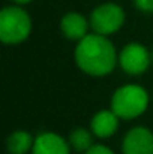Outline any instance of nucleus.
<instances>
[{
	"mask_svg": "<svg viewBox=\"0 0 153 154\" xmlns=\"http://www.w3.org/2000/svg\"><path fill=\"white\" fill-rule=\"evenodd\" d=\"M75 61L78 67L92 75L104 76L113 72L117 63L114 45L99 33L86 35L75 48Z\"/></svg>",
	"mask_w": 153,
	"mask_h": 154,
	"instance_id": "obj_1",
	"label": "nucleus"
},
{
	"mask_svg": "<svg viewBox=\"0 0 153 154\" xmlns=\"http://www.w3.org/2000/svg\"><path fill=\"white\" fill-rule=\"evenodd\" d=\"M149 106L147 91L137 84H128L117 88L111 99V109L122 120L140 117Z\"/></svg>",
	"mask_w": 153,
	"mask_h": 154,
	"instance_id": "obj_2",
	"label": "nucleus"
},
{
	"mask_svg": "<svg viewBox=\"0 0 153 154\" xmlns=\"http://www.w3.org/2000/svg\"><path fill=\"white\" fill-rule=\"evenodd\" d=\"M32 30L29 14L20 6H6L0 12V39L6 45L24 42Z\"/></svg>",
	"mask_w": 153,
	"mask_h": 154,
	"instance_id": "obj_3",
	"label": "nucleus"
},
{
	"mask_svg": "<svg viewBox=\"0 0 153 154\" xmlns=\"http://www.w3.org/2000/svg\"><path fill=\"white\" fill-rule=\"evenodd\" d=\"M125 23V12L116 3H102L92 11L90 27L104 36L116 33Z\"/></svg>",
	"mask_w": 153,
	"mask_h": 154,
	"instance_id": "obj_4",
	"label": "nucleus"
},
{
	"mask_svg": "<svg viewBox=\"0 0 153 154\" xmlns=\"http://www.w3.org/2000/svg\"><path fill=\"white\" fill-rule=\"evenodd\" d=\"M119 61L122 69L129 75H141L144 73L152 61V54L137 42L128 44L119 55Z\"/></svg>",
	"mask_w": 153,
	"mask_h": 154,
	"instance_id": "obj_5",
	"label": "nucleus"
},
{
	"mask_svg": "<svg viewBox=\"0 0 153 154\" xmlns=\"http://www.w3.org/2000/svg\"><path fill=\"white\" fill-rule=\"evenodd\" d=\"M123 154H153V133L147 127L131 129L122 144Z\"/></svg>",
	"mask_w": 153,
	"mask_h": 154,
	"instance_id": "obj_6",
	"label": "nucleus"
},
{
	"mask_svg": "<svg viewBox=\"0 0 153 154\" xmlns=\"http://www.w3.org/2000/svg\"><path fill=\"white\" fill-rule=\"evenodd\" d=\"M71 145L57 133L45 132L36 136L32 154H71Z\"/></svg>",
	"mask_w": 153,
	"mask_h": 154,
	"instance_id": "obj_7",
	"label": "nucleus"
},
{
	"mask_svg": "<svg viewBox=\"0 0 153 154\" xmlns=\"http://www.w3.org/2000/svg\"><path fill=\"white\" fill-rule=\"evenodd\" d=\"M90 127H92L93 135H96L98 138H110L111 135L116 133L119 127V117L113 109L99 111L93 115Z\"/></svg>",
	"mask_w": 153,
	"mask_h": 154,
	"instance_id": "obj_8",
	"label": "nucleus"
},
{
	"mask_svg": "<svg viewBox=\"0 0 153 154\" xmlns=\"http://www.w3.org/2000/svg\"><path fill=\"white\" fill-rule=\"evenodd\" d=\"M87 20L78 12H69L60 21V29L63 35L71 41H81L87 35Z\"/></svg>",
	"mask_w": 153,
	"mask_h": 154,
	"instance_id": "obj_9",
	"label": "nucleus"
},
{
	"mask_svg": "<svg viewBox=\"0 0 153 154\" xmlns=\"http://www.w3.org/2000/svg\"><path fill=\"white\" fill-rule=\"evenodd\" d=\"M33 144H35V139L32 138L29 132H24V130L14 132L6 139V148L9 154H27L29 151H32Z\"/></svg>",
	"mask_w": 153,
	"mask_h": 154,
	"instance_id": "obj_10",
	"label": "nucleus"
},
{
	"mask_svg": "<svg viewBox=\"0 0 153 154\" xmlns=\"http://www.w3.org/2000/svg\"><path fill=\"white\" fill-rule=\"evenodd\" d=\"M69 145L77 151V153H86L92 145H93V138L90 132H87L83 127L75 129L69 135Z\"/></svg>",
	"mask_w": 153,
	"mask_h": 154,
	"instance_id": "obj_11",
	"label": "nucleus"
},
{
	"mask_svg": "<svg viewBox=\"0 0 153 154\" xmlns=\"http://www.w3.org/2000/svg\"><path fill=\"white\" fill-rule=\"evenodd\" d=\"M84 154H114L111 148L105 147V145H101V144H96V145H92Z\"/></svg>",
	"mask_w": 153,
	"mask_h": 154,
	"instance_id": "obj_12",
	"label": "nucleus"
},
{
	"mask_svg": "<svg viewBox=\"0 0 153 154\" xmlns=\"http://www.w3.org/2000/svg\"><path fill=\"white\" fill-rule=\"evenodd\" d=\"M135 6L143 12H153V0H134Z\"/></svg>",
	"mask_w": 153,
	"mask_h": 154,
	"instance_id": "obj_13",
	"label": "nucleus"
},
{
	"mask_svg": "<svg viewBox=\"0 0 153 154\" xmlns=\"http://www.w3.org/2000/svg\"><path fill=\"white\" fill-rule=\"evenodd\" d=\"M17 5H26V3H29V2H32V0H14Z\"/></svg>",
	"mask_w": 153,
	"mask_h": 154,
	"instance_id": "obj_14",
	"label": "nucleus"
},
{
	"mask_svg": "<svg viewBox=\"0 0 153 154\" xmlns=\"http://www.w3.org/2000/svg\"><path fill=\"white\" fill-rule=\"evenodd\" d=\"M152 60H153V51H152Z\"/></svg>",
	"mask_w": 153,
	"mask_h": 154,
	"instance_id": "obj_15",
	"label": "nucleus"
}]
</instances>
